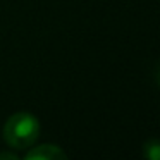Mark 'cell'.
Segmentation results:
<instances>
[{
	"instance_id": "2",
	"label": "cell",
	"mask_w": 160,
	"mask_h": 160,
	"mask_svg": "<svg viewBox=\"0 0 160 160\" xmlns=\"http://www.w3.org/2000/svg\"><path fill=\"white\" fill-rule=\"evenodd\" d=\"M67 153L57 145H40L26 153V160H66Z\"/></svg>"
},
{
	"instance_id": "1",
	"label": "cell",
	"mask_w": 160,
	"mask_h": 160,
	"mask_svg": "<svg viewBox=\"0 0 160 160\" xmlns=\"http://www.w3.org/2000/svg\"><path fill=\"white\" fill-rule=\"evenodd\" d=\"M2 136L11 148L28 150L35 145L40 136V122L33 114L18 112L5 121Z\"/></svg>"
},
{
	"instance_id": "4",
	"label": "cell",
	"mask_w": 160,
	"mask_h": 160,
	"mask_svg": "<svg viewBox=\"0 0 160 160\" xmlns=\"http://www.w3.org/2000/svg\"><path fill=\"white\" fill-rule=\"evenodd\" d=\"M4 158H9V160H18V157L14 155V153H0V160Z\"/></svg>"
},
{
	"instance_id": "5",
	"label": "cell",
	"mask_w": 160,
	"mask_h": 160,
	"mask_svg": "<svg viewBox=\"0 0 160 160\" xmlns=\"http://www.w3.org/2000/svg\"><path fill=\"white\" fill-rule=\"evenodd\" d=\"M157 81L160 83V67H158V71H157Z\"/></svg>"
},
{
	"instance_id": "3",
	"label": "cell",
	"mask_w": 160,
	"mask_h": 160,
	"mask_svg": "<svg viewBox=\"0 0 160 160\" xmlns=\"http://www.w3.org/2000/svg\"><path fill=\"white\" fill-rule=\"evenodd\" d=\"M143 155L150 160H160V139H148L143 145Z\"/></svg>"
}]
</instances>
